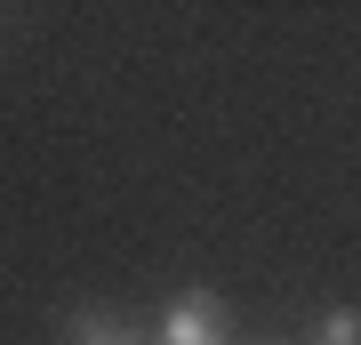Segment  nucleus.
I'll return each mask as SVG.
<instances>
[{
  "mask_svg": "<svg viewBox=\"0 0 361 345\" xmlns=\"http://www.w3.org/2000/svg\"><path fill=\"white\" fill-rule=\"evenodd\" d=\"M65 345H153V337H137L129 321H113V313H73L65 321Z\"/></svg>",
  "mask_w": 361,
  "mask_h": 345,
  "instance_id": "2",
  "label": "nucleus"
},
{
  "mask_svg": "<svg viewBox=\"0 0 361 345\" xmlns=\"http://www.w3.org/2000/svg\"><path fill=\"white\" fill-rule=\"evenodd\" d=\"M153 345H241V337H233V313H225L217 289H185L177 305L161 313Z\"/></svg>",
  "mask_w": 361,
  "mask_h": 345,
  "instance_id": "1",
  "label": "nucleus"
},
{
  "mask_svg": "<svg viewBox=\"0 0 361 345\" xmlns=\"http://www.w3.org/2000/svg\"><path fill=\"white\" fill-rule=\"evenodd\" d=\"M249 345H289V337H249Z\"/></svg>",
  "mask_w": 361,
  "mask_h": 345,
  "instance_id": "4",
  "label": "nucleus"
},
{
  "mask_svg": "<svg viewBox=\"0 0 361 345\" xmlns=\"http://www.w3.org/2000/svg\"><path fill=\"white\" fill-rule=\"evenodd\" d=\"M305 345H361V305H329L322 321H313Z\"/></svg>",
  "mask_w": 361,
  "mask_h": 345,
  "instance_id": "3",
  "label": "nucleus"
}]
</instances>
